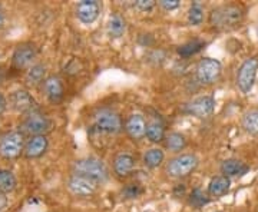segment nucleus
Listing matches in <instances>:
<instances>
[{
	"label": "nucleus",
	"instance_id": "f257e3e1",
	"mask_svg": "<svg viewBox=\"0 0 258 212\" xmlns=\"http://www.w3.org/2000/svg\"><path fill=\"white\" fill-rule=\"evenodd\" d=\"M245 19V9L238 3H227L217 6L210 12L208 22L218 30H231L241 26Z\"/></svg>",
	"mask_w": 258,
	"mask_h": 212
},
{
	"label": "nucleus",
	"instance_id": "f03ea898",
	"mask_svg": "<svg viewBox=\"0 0 258 212\" xmlns=\"http://www.w3.org/2000/svg\"><path fill=\"white\" fill-rule=\"evenodd\" d=\"M74 174L92 179L96 184H103L108 179V168L96 158H83L74 162Z\"/></svg>",
	"mask_w": 258,
	"mask_h": 212
},
{
	"label": "nucleus",
	"instance_id": "7ed1b4c3",
	"mask_svg": "<svg viewBox=\"0 0 258 212\" xmlns=\"http://www.w3.org/2000/svg\"><path fill=\"white\" fill-rule=\"evenodd\" d=\"M198 164L200 159L195 154H179L166 164V174L171 178L182 179L194 174L198 168Z\"/></svg>",
	"mask_w": 258,
	"mask_h": 212
},
{
	"label": "nucleus",
	"instance_id": "20e7f679",
	"mask_svg": "<svg viewBox=\"0 0 258 212\" xmlns=\"http://www.w3.org/2000/svg\"><path fill=\"white\" fill-rule=\"evenodd\" d=\"M93 126L103 133L116 135L123 129V122L118 112L112 109H101L93 115Z\"/></svg>",
	"mask_w": 258,
	"mask_h": 212
},
{
	"label": "nucleus",
	"instance_id": "39448f33",
	"mask_svg": "<svg viewBox=\"0 0 258 212\" xmlns=\"http://www.w3.org/2000/svg\"><path fill=\"white\" fill-rule=\"evenodd\" d=\"M258 74V56L245 59L237 72V86L244 95H248L257 81Z\"/></svg>",
	"mask_w": 258,
	"mask_h": 212
},
{
	"label": "nucleus",
	"instance_id": "423d86ee",
	"mask_svg": "<svg viewBox=\"0 0 258 212\" xmlns=\"http://www.w3.org/2000/svg\"><path fill=\"white\" fill-rule=\"evenodd\" d=\"M25 136L22 132H8L0 138V157L5 159H16L25 151Z\"/></svg>",
	"mask_w": 258,
	"mask_h": 212
},
{
	"label": "nucleus",
	"instance_id": "0eeeda50",
	"mask_svg": "<svg viewBox=\"0 0 258 212\" xmlns=\"http://www.w3.org/2000/svg\"><path fill=\"white\" fill-rule=\"evenodd\" d=\"M221 74V62L212 57H204L197 63V67H195V76L198 82L203 85H212V83L218 82Z\"/></svg>",
	"mask_w": 258,
	"mask_h": 212
},
{
	"label": "nucleus",
	"instance_id": "6e6552de",
	"mask_svg": "<svg viewBox=\"0 0 258 212\" xmlns=\"http://www.w3.org/2000/svg\"><path fill=\"white\" fill-rule=\"evenodd\" d=\"M215 111V99L211 95L197 96L185 105V112L198 119H208Z\"/></svg>",
	"mask_w": 258,
	"mask_h": 212
},
{
	"label": "nucleus",
	"instance_id": "1a4fd4ad",
	"mask_svg": "<svg viewBox=\"0 0 258 212\" xmlns=\"http://www.w3.org/2000/svg\"><path fill=\"white\" fill-rule=\"evenodd\" d=\"M52 128V120L47 118L46 115L32 112L22 122V130L25 133H29L30 136H39V135H46Z\"/></svg>",
	"mask_w": 258,
	"mask_h": 212
},
{
	"label": "nucleus",
	"instance_id": "9d476101",
	"mask_svg": "<svg viewBox=\"0 0 258 212\" xmlns=\"http://www.w3.org/2000/svg\"><path fill=\"white\" fill-rule=\"evenodd\" d=\"M37 57V49L33 43L19 45L12 55V65L16 69H28L35 65Z\"/></svg>",
	"mask_w": 258,
	"mask_h": 212
},
{
	"label": "nucleus",
	"instance_id": "9b49d317",
	"mask_svg": "<svg viewBox=\"0 0 258 212\" xmlns=\"http://www.w3.org/2000/svg\"><path fill=\"white\" fill-rule=\"evenodd\" d=\"M102 5L98 0H82L76 5V18L83 25H92L101 15Z\"/></svg>",
	"mask_w": 258,
	"mask_h": 212
},
{
	"label": "nucleus",
	"instance_id": "f8f14e48",
	"mask_svg": "<svg viewBox=\"0 0 258 212\" xmlns=\"http://www.w3.org/2000/svg\"><path fill=\"white\" fill-rule=\"evenodd\" d=\"M9 105L13 111L19 113H32L36 109V101L35 98L25 89L13 91L9 95Z\"/></svg>",
	"mask_w": 258,
	"mask_h": 212
},
{
	"label": "nucleus",
	"instance_id": "ddd939ff",
	"mask_svg": "<svg viewBox=\"0 0 258 212\" xmlns=\"http://www.w3.org/2000/svg\"><path fill=\"white\" fill-rule=\"evenodd\" d=\"M98 185L99 184L93 182L92 179L76 174L68 179V188L76 196H91L98 191Z\"/></svg>",
	"mask_w": 258,
	"mask_h": 212
},
{
	"label": "nucleus",
	"instance_id": "4468645a",
	"mask_svg": "<svg viewBox=\"0 0 258 212\" xmlns=\"http://www.w3.org/2000/svg\"><path fill=\"white\" fill-rule=\"evenodd\" d=\"M49 149V139L46 135H39V136H30L25 144L23 155L28 159H37L43 157Z\"/></svg>",
	"mask_w": 258,
	"mask_h": 212
},
{
	"label": "nucleus",
	"instance_id": "2eb2a0df",
	"mask_svg": "<svg viewBox=\"0 0 258 212\" xmlns=\"http://www.w3.org/2000/svg\"><path fill=\"white\" fill-rule=\"evenodd\" d=\"M43 92L49 101L52 103H59L62 102L64 96V85L63 81L59 76H47L46 81L43 82Z\"/></svg>",
	"mask_w": 258,
	"mask_h": 212
},
{
	"label": "nucleus",
	"instance_id": "dca6fc26",
	"mask_svg": "<svg viewBox=\"0 0 258 212\" xmlns=\"http://www.w3.org/2000/svg\"><path fill=\"white\" fill-rule=\"evenodd\" d=\"M125 130L128 136L134 140H141L147 135V119L141 113L131 115L125 122Z\"/></svg>",
	"mask_w": 258,
	"mask_h": 212
},
{
	"label": "nucleus",
	"instance_id": "f3484780",
	"mask_svg": "<svg viewBox=\"0 0 258 212\" xmlns=\"http://www.w3.org/2000/svg\"><path fill=\"white\" fill-rule=\"evenodd\" d=\"M135 164H137V161H135L134 155H131L128 152H120L113 159V172L120 178L128 176L134 171Z\"/></svg>",
	"mask_w": 258,
	"mask_h": 212
},
{
	"label": "nucleus",
	"instance_id": "a211bd4d",
	"mask_svg": "<svg viewBox=\"0 0 258 212\" xmlns=\"http://www.w3.org/2000/svg\"><path fill=\"white\" fill-rule=\"evenodd\" d=\"M248 171V165L245 162H242L241 159H237V158H228V159L222 161L221 164V174L228 176V178L244 176Z\"/></svg>",
	"mask_w": 258,
	"mask_h": 212
},
{
	"label": "nucleus",
	"instance_id": "6ab92c4d",
	"mask_svg": "<svg viewBox=\"0 0 258 212\" xmlns=\"http://www.w3.org/2000/svg\"><path fill=\"white\" fill-rule=\"evenodd\" d=\"M147 139L152 144H159L162 140H165V125L161 118L154 116L151 119L147 120Z\"/></svg>",
	"mask_w": 258,
	"mask_h": 212
},
{
	"label": "nucleus",
	"instance_id": "aec40b11",
	"mask_svg": "<svg viewBox=\"0 0 258 212\" xmlns=\"http://www.w3.org/2000/svg\"><path fill=\"white\" fill-rule=\"evenodd\" d=\"M231 188V179L228 176L225 175H218L214 176L208 188H207V195L211 196V198H221L224 195L228 194Z\"/></svg>",
	"mask_w": 258,
	"mask_h": 212
},
{
	"label": "nucleus",
	"instance_id": "412c9836",
	"mask_svg": "<svg viewBox=\"0 0 258 212\" xmlns=\"http://www.w3.org/2000/svg\"><path fill=\"white\" fill-rule=\"evenodd\" d=\"M106 32L112 39H119L126 32V20L119 13H113L106 25Z\"/></svg>",
	"mask_w": 258,
	"mask_h": 212
},
{
	"label": "nucleus",
	"instance_id": "4be33fe9",
	"mask_svg": "<svg viewBox=\"0 0 258 212\" xmlns=\"http://www.w3.org/2000/svg\"><path fill=\"white\" fill-rule=\"evenodd\" d=\"M241 126L251 136H258V108H249L242 113Z\"/></svg>",
	"mask_w": 258,
	"mask_h": 212
},
{
	"label": "nucleus",
	"instance_id": "5701e85b",
	"mask_svg": "<svg viewBox=\"0 0 258 212\" xmlns=\"http://www.w3.org/2000/svg\"><path fill=\"white\" fill-rule=\"evenodd\" d=\"M16 186H18L16 175L9 169L0 168V194H10L16 189Z\"/></svg>",
	"mask_w": 258,
	"mask_h": 212
},
{
	"label": "nucleus",
	"instance_id": "b1692460",
	"mask_svg": "<svg viewBox=\"0 0 258 212\" xmlns=\"http://www.w3.org/2000/svg\"><path fill=\"white\" fill-rule=\"evenodd\" d=\"M165 161V154L161 148H151L144 154V164L149 169H155Z\"/></svg>",
	"mask_w": 258,
	"mask_h": 212
},
{
	"label": "nucleus",
	"instance_id": "393cba45",
	"mask_svg": "<svg viewBox=\"0 0 258 212\" xmlns=\"http://www.w3.org/2000/svg\"><path fill=\"white\" fill-rule=\"evenodd\" d=\"M186 145H188V140L185 138L184 133H181V132H171L169 135H166L165 147L171 152L178 154V152L184 151Z\"/></svg>",
	"mask_w": 258,
	"mask_h": 212
},
{
	"label": "nucleus",
	"instance_id": "a878e982",
	"mask_svg": "<svg viewBox=\"0 0 258 212\" xmlns=\"http://www.w3.org/2000/svg\"><path fill=\"white\" fill-rule=\"evenodd\" d=\"M26 81L30 85H39L46 81V66L42 63H35L32 67H29L26 74Z\"/></svg>",
	"mask_w": 258,
	"mask_h": 212
},
{
	"label": "nucleus",
	"instance_id": "bb28decb",
	"mask_svg": "<svg viewBox=\"0 0 258 212\" xmlns=\"http://www.w3.org/2000/svg\"><path fill=\"white\" fill-rule=\"evenodd\" d=\"M205 46V42L204 40H200V39H194V40H189L184 45L178 47V53L182 56V57H191V56L197 55L198 52H201Z\"/></svg>",
	"mask_w": 258,
	"mask_h": 212
},
{
	"label": "nucleus",
	"instance_id": "cd10ccee",
	"mask_svg": "<svg viewBox=\"0 0 258 212\" xmlns=\"http://www.w3.org/2000/svg\"><path fill=\"white\" fill-rule=\"evenodd\" d=\"M188 23L191 26H200L204 22V6L201 3L195 2L191 5V8L188 10Z\"/></svg>",
	"mask_w": 258,
	"mask_h": 212
},
{
	"label": "nucleus",
	"instance_id": "c85d7f7f",
	"mask_svg": "<svg viewBox=\"0 0 258 212\" xmlns=\"http://www.w3.org/2000/svg\"><path fill=\"white\" fill-rule=\"evenodd\" d=\"M210 201V198H208V195H205L201 191V189H194L191 195H189V203L192 205V206H197V208H200V206H203L205 203Z\"/></svg>",
	"mask_w": 258,
	"mask_h": 212
},
{
	"label": "nucleus",
	"instance_id": "c756f323",
	"mask_svg": "<svg viewBox=\"0 0 258 212\" xmlns=\"http://www.w3.org/2000/svg\"><path fill=\"white\" fill-rule=\"evenodd\" d=\"M155 2L154 0H137L135 3H134V6H135V9L139 10V12H144V13H149V12H152L154 8H155Z\"/></svg>",
	"mask_w": 258,
	"mask_h": 212
},
{
	"label": "nucleus",
	"instance_id": "7c9ffc66",
	"mask_svg": "<svg viewBox=\"0 0 258 212\" xmlns=\"http://www.w3.org/2000/svg\"><path fill=\"white\" fill-rule=\"evenodd\" d=\"M159 6L166 12H172V10H176L181 6V2L179 0H161Z\"/></svg>",
	"mask_w": 258,
	"mask_h": 212
},
{
	"label": "nucleus",
	"instance_id": "2f4dec72",
	"mask_svg": "<svg viewBox=\"0 0 258 212\" xmlns=\"http://www.w3.org/2000/svg\"><path fill=\"white\" fill-rule=\"evenodd\" d=\"M141 192H142V189L139 188L138 185L135 184H132L131 186H128V188L125 189V194H126V196H129V198H135V196H138Z\"/></svg>",
	"mask_w": 258,
	"mask_h": 212
},
{
	"label": "nucleus",
	"instance_id": "473e14b6",
	"mask_svg": "<svg viewBox=\"0 0 258 212\" xmlns=\"http://www.w3.org/2000/svg\"><path fill=\"white\" fill-rule=\"evenodd\" d=\"M8 105H9V102H8V98L3 95V93L0 92V116L6 112L8 109Z\"/></svg>",
	"mask_w": 258,
	"mask_h": 212
},
{
	"label": "nucleus",
	"instance_id": "72a5a7b5",
	"mask_svg": "<svg viewBox=\"0 0 258 212\" xmlns=\"http://www.w3.org/2000/svg\"><path fill=\"white\" fill-rule=\"evenodd\" d=\"M8 203H9V201H8V198L5 196V195L0 194V212L3 211L6 206H8Z\"/></svg>",
	"mask_w": 258,
	"mask_h": 212
},
{
	"label": "nucleus",
	"instance_id": "f704fd0d",
	"mask_svg": "<svg viewBox=\"0 0 258 212\" xmlns=\"http://www.w3.org/2000/svg\"><path fill=\"white\" fill-rule=\"evenodd\" d=\"M5 26V12H3V8L0 6V29Z\"/></svg>",
	"mask_w": 258,
	"mask_h": 212
},
{
	"label": "nucleus",
	"instance_id": "c9c22d12",
	"mask_svg": "<svg viewBox=\"0 0 258 212\" xmlns=\"http://www.w3.org/2000/svg\"><path fill=\"white\" fill-rule=\"evenodd\" d=\"M3 82V70H2V67H0V83Z\"/></svg>",
	"mask_w": 258,
	"mask_h": 212
},
{
	"label": "nucleus",
	"instance_id": "e433bc0d",
	"mask_svg": "<svg viewBox=\"0 0 258 212\" xmlns=\"http://www.w3.org/2000/svg\"><path fill=\"white\" fill-rule=\"evenodd\" d=\"M257 36H258V28H257Z\"/></svg>",
	"mask_w": 258,
	"mask_h": 212
}]
</instances>
